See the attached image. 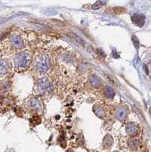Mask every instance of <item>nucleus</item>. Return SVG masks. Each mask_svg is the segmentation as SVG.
Instances as JSON below:
<instances>
[{"label":"nucleus","mask_w":151,"mask_h":152,"mask_svg":"<svg viewBox=\"0 0 151 152\" xmlns=\"http://www.w3.org/2000/svg\"><path fill=\"white\" fill-rule=\"evenodd\" d=\"M132 21L134 24L138 25V26H142L144 24V17L142 15L135 14V15L132 17Z\"/></svg>","instance_id":"f257e3e1"},{"label":"nucleus","mask_w":151,"mask_h":152,"mask_svg":"<svg viewBox=\"0 0 151 152\" xmlns=\"http://www.w3.org/2000/svg\"><path fill=\"white\" fill-rule=\"evenodd\" d=\"M70 37H72V38H74V39L75 40H77V41L78 42V43H80L81 44H82V45H84V41L81 38H80L79 37H78V35L74 34H73V33H69L68 34Z\"/></svg>","instance_id":"f03ea898"},{"label":"nucleus","mask_w":151,"mask_h":152,"mask_svg":"<svg viewBox=\"0 0 151 152\" xmlns=\"http://www.w3.org/2000/svg\"><path fill=\"white\" fill-rule=\"evenodd\" d=\"M133 40H134V45H135V46H136L137 49H138V46H139V45H138V39L136 38V37H133Z\"/></svg>","instance_id":"7ed1b4c3"}]
</instances>
